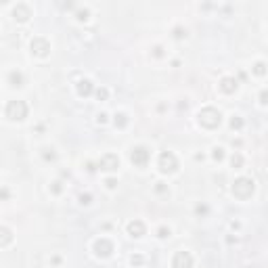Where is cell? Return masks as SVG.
<instances>
[{
    "instance_id": "cell-1",
    "label": "cell",
    "mask_w": 268,
    "mask_h": 268,
    "mask_svg": "<svg viewBox=\"0 0 268 268\" xmlns=\"http://www.w3.org/2000/svg\"><path fill=\"white\" fill-rule=\"evenodd\" d=\"M144 157H147V151H144V149H136V151L132 153V159H136L138 163H142Z\"/></svg>"
},
{
    "instance_id": "cell-2",
    "label": "cell",
    "mask_w": 268,
    "mask_h": 268,
    "mask_svg": "<svg viewBox=\"0 0 268 268\" xmlns=\"http://www.w3.org/2000/svg\"><path fill=\"white\" fill-rule=\"evenodd\" d=\"M13 111H17V105H15V103H11V105H9L7 113H13ZM19 115H21V117L25 115V105H21V107H19Z\"/></svg>"
}]
</instances>
